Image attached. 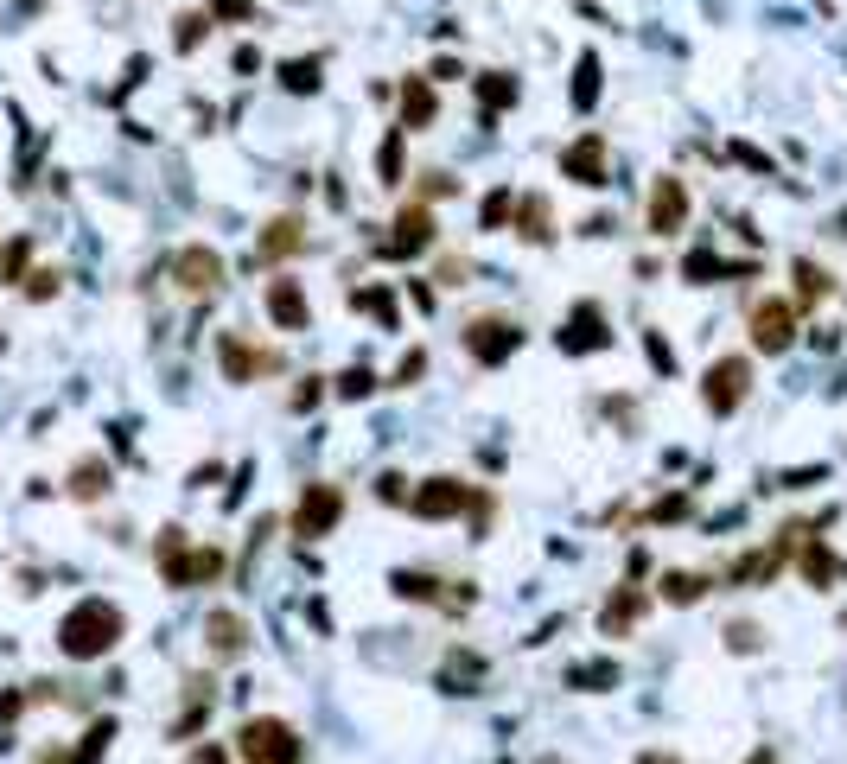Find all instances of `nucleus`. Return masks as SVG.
I'll return each mask as SVG.
<instances>
[{
    "mask_svg": "<svg viewBox=\"0 0 847 764\" xmlns=\"http://www.w3.org/2000/svg\"><path fill=\"white\" fill-rule=\"evenodd\" d=\"M262 312H268V325L274 332H287V338H300V332H313V300H306V281L300 274H274V281H262Z\"/></svg>",
    "mask_w": 847,
    "mask_h": 764,
    "instance_id": "obj_13",
    "label": "nucleus"
},
{
    "mask_svg": "<svg viewBox=\"0 0 847 764\" xmlns=\"http://www.w3.org/2000/svg\"><path fill=\"white\" fill-rule=\"evenodd\" d=\"M434 198H440V204L459 198V179H453V172H440V166H427L421 185H414V204H434Z\"/></svg>",
    "mask_w": 847,
    "mask_h": 764,
    "instance_id": "obj_42",
    "label": "nucleus"
},
{
    "mask_svg": "<svg viewBox=\"0 0 847 764\" xmlns=\"http://www.w3.org/2000/svg\"><path fill=\"white\" fill-rule=\"evenodd\" d=\"M561 357H593V351H612V319H605V306L599 300H574L567 306V319H561Z\"/></svg>",
    "mask_w": 847,
    "mask_h": 764,
    "instance_id": "obj_14",
    "label": "nucleus"
},
{
    "mask_svg": "<svg viewBox=\"0 0 847 764\" xmlns=\"http://www.w3.org/2000/svg\"><path fill=\"white\" fill-rule=\"evenodd\" d=\"M395 109H402V115H395V128H402V134H427V128L440 121V90L427 83V71H421V77H402Z\"/></svg>",
    "mask_w": 847,
    "mask_h": 764,
    "instance_id": "obj_18",
    "label": "nucleus"
},
{
    "mask_svg": "<svg viewBox=\"0 0 847 764\" xmlns=\"http://www.w3.org/2000/svg\"><path fill=\"white\" fill-rule=\"evenodd\" d=\"M465 523H472V542H484L491 535V523H497V497L478 484V497H472V510H465Z\"/></svg>",
    "mask_w": 847,
    "mask_h": 764,
    "instance_id": "obj_44",
    "label": "nucleus"
},
{
    "mask_svg": "<svg viewBox=\"0 0 847 764\" xmlns=\"http://www.w3.org/2000/svg\"><path fill=\"white\" fill-rule=\"evenodd\" d=\"M64 491H71L77 503H102V497H109V465H102V459H77L71 478H64Z\"/></svg>",
    "mask_w": 847,
    "mask_h": 764,
    "instance_id": "obj_32",
    "label": "nucleus"
},
{
    "mask_svg": "<svg viewBox=\"0 0 847 764\" xmlns=\"http://www.w3.org/2000/svg\"><path fill=\"white\" fill-rule=\"evenodd\" d=\"M376 389H383V376H376V370H363V363H351V370H338V376H332V395H338V402H370Z\"/></svg>",
    "mask_w": 847,
    "mask_h": 764,
    "instance_id": "obj_34",
    "label": "nucleus"
},
{
    "mask_svg": "<svg viewBox=\"0 0 847 764\" xmlns=\"http://www.w3.org/2000/svg\"><path fill=\"white\" fill-rule=\"evenodd\" d=\"M440 242V217H434V204H402L389 223V236H376V255L383 262H414V255H427Z\"/></svg>",
    "mask_w": 847,
    "mask_h": 764,
    "instance_id": "obj_8",
    "label": "nucleus"
},
{
    "mask_svg": "<svg viewBox=\"0 0 847 764\" xmlns=\"http://www.w3.org/2000/svg\"><path fill=\"white\" fill-rule=\"evenodd\" d=\"M828 478V465H803V472H784L777 478V491H809V484H822Z\"/></svg>",
    "mask_w": 847,
    "mask_h": 764,
    "instance_id": "obj_51",
    "label": "nucleus"
},
{
    "mask_svg": "<svg viewBox=\"0 0 847 764\" xmlns=\"http://www.w3.org/2000/svg\"><path fill=\"white\" fill-rule=\"evenodd\" d=\"M644 351H650V370L656 376H676V351H669L663 332H644Z\"/></svg>",
    "mask_w": 847,
    "mask_h": 764,
    "instance_id": "obj_48",
    "label": "nucleus"
},
{
    "mask_svg": "<svg viewBox=\"0 0 847 764\" xmlns=\"http://www.w3.org/2000/svg\"><path fill=\"white\" fill-rule=\"evenodd\" d=\"M153 567H160V580L172 586V593H185V573H192V535H185L179 523H166L160 535H153Z\"/></svg>",
    "mask_w": 847,
    "mask_h": 764,
    "instance_id": "obj_23",
    "label": "nucleus"
},
{
    "mask_svg": "<svg viewBox=\"0 0 847 764\" xmlns=\"http://www.w3.org/2000/svg\"><path fill=\"white\" fill-rule=\"evenodd\" d=\"M555 166H561V179H567V185H580V191L612 185V153H605V141H599L593 128H580L574 141L561 147V160H555Z\"/></svg>",
    "mask_w": 847,
    "mask_h": 764,
    "instance_id": "obj_15",
    "label": "nucleus"
},
{
    "mask_svg": "<svg viewBox=\"0 0 847 764\" xmlns=\"http://www.w3.org/2000/svg\"><path fill=\"white\" fill-rule=\"evenodd\" d=\"M510 236L516 242H555V204L542 198V191H516V217H510Z\"/></svg>",
    "mask_w": 847,
    "mask_h": 764,
    "instance_id": "obj_24",
    "label": "nucleus"
},
{
    "mask_svg": "<svg viewBox=\"0 0 847 764\" xmlns=\"http://www.w3.org/2000/svg\"><path fill=\"white\" fill-rule=\"evenodd\" d=\"M109 739H115V720H96L90 733L77 739V758L71 764H102V758H109Z\"/></svg>",
    "mask_w": 847,
    "mask_h": 764,
    "instance_id": "obj_41",
    "label": "nucleus"
},
{
    "mask_svg": "<svg viewBox=\"0 0 847 764\" xmlns=\"http://www.w3.org/2000/svg\"><path fill=\"white\" fill-rule=\"evenodd\" d=\"M599 96H605V64H599V51L586 45L580 58H574V83H567V102H574V115H593V109H599Z\"/></svg>",
    "mask_w": 847,
    "mask_h": 764,
    "instance_id": "obj_25",
    "label": "nucleus"
},
{
    "mask_svg": "<svg viewBox=\"0 0 847 764\" xmlns=\"http://www.w3.org/2000/svg\"><path fill=\"white\" fill-rule=\"evenodd\" d=\"M682 281L688 287H720V281H758V262H720L707 242H695V249L682 255Z\"/></svg>",
    "mask_w": 847,
    "mask_h": 764,
    "instance_id": "obj_21",
    "label": "nucleus"
},
{
    "mask_svg": "<svg viewBox=\"0 0 847 764\" xmlns=\"http://www.w3.org/2000/svg\"><path fill=\"white\" fill-rule=\"evenodd\" d=\"M26 701H32V694H0V720H13V714H20Z\"/></svg>",
    "mask_w": 847,
    "mask_h": 764,
    "instance_id": "obj_55",
    "label": "nucleus"
},
{
    "mask_svg": "<svg viewBox=\"0 0 847 764\" xmlns=\"http://www.w3.org/2000/svg\"><path fill=\"white\" fill-rule=\"evenodd\" d=\"M637 764H682L676 752H637Z\"/></svg>",
    "mask_w": 847,
    "mask_h": 764,
    "instance_id": "obj_56",
    "label": "nucleus"
},
{
    "mask_svg": "<svg viewBox=\"0 0 847 764\" xmlns=\"http://www.w3.org/2000/svg\"><path fill=\"white\" fill-rule=\"evenodd\" d=\"M408 491H414V478H402V472H376V503H395V510H408Z\"/></svg>",
    "mask_w": 847,
    "mask_h": 764,
    "instance_id": "obj_46",
    "label": "nucleus"
},
{
    "mask_svg": "<svg viewBox=\"0 0 847 764\" xmlns=\"http://www.w3.org/2000/svg\"><path fill=\"white\" fill-rule=\"evenodd\" d=\"M472 497H478V484H465L453 472H434V478H421L408 491V510L421 516V523H453V516L472 510Z\"/></svg>",
    "mask_w": 847,
    "mask_h": 764,
    "instance_id": "obj_12",
    "label": "nucleus"
},
{
    "mask_svg": "<svg viewBox=\"0 0 847 764\" xmlns=\"http://www.w3.org/2000/svg\"><path fill=\"white\" fill-rule=\"evenodd\" d=\"M733 160H739V166H758V172H771V160H765V153H758V147H746V141L733 147Z\"/></svg>",
    "mask_w": 847,
    "mask_h": 764,
    "instance_id": "obj_54",
    "label": "nucleus"
},
{
    "mask_svg": "<svg viewBox=\"0 0 847 764\" xmlns=\"http://www.w3.org/2000/svg\"><path fill=\"white\" fill-rule=\"evenodd\" d=\"M281 363H287V357L274 351V344H255L249 332H217V370H223V382H236V389H249V382L274 376Z\"/></svg>",
    "mask_w": 847,
    "mask_h": 764,
    "instance_id": "obj_9",
    "label": "nucleus"
},
{
    "mask_svg": "<svg viewBox=\"0 0 847 764\" xmlns=\"http://www.w3.org/2000/svg\"><path fill=\"white\" fill-rule=\"evenodd\" d=\"M688 223H695V191H688V179L682 172H656L650 191H644V230L676 242Z\"/></svg>",
    "mask_w": 847,
    "mask_h": 764,
    "instance_id": "obj_6",
    "label": "nucleus"
},
{
    "mask_svg": "<svg viewBox=\"0 0 847 764\" xmlns=\"http://www.w3.org/2000/svg\"><path fill=\"white\" fill-rule=\"evenodd\" d=\"M185 764H236V745H223V739H198Z\"/></svg>",
    "mask_w": 847,
    "mask_h": 764,
    "instance_id": "obj_49",
    "label": "nucleus"
},
{
    "mask_svg": "<svg viewBox=\"0 0 847 764\" xmlns=\"http://www.w3.org/2000/svg\"><path fill=\"white\" fill-rule=\"evenodd\" d=\"M325 395H332V382H325V376H300V382H293V395H287V408L293 414H313Z\"/></svg>",
    "mask_w": 847,
    "mask_h": 764,
    "instance_id": "obj_43",
    "label": "nucleus"
},
{
    "mask_svg": "<svg viewBox=\"0 0 847 764\" xmlns=\"http://www.w3.org/2000/svg\"><path fill=\"white\" fill-rule=\"evenodd\" d=\"M58 281H64L58 268H39V274H26V281H20V293H26V300H51V293H58Z\"/></svg>",
    "mask_w": 847,
    "mask_h": 764,
    "instance_id": "obj_50",
    "label": "nucleus"
},
{
    "mask_svg": "<svg viewBox=\"0 0 847 764\" xmlns=\"http://www.w3.org/2000/svg\"><path fill=\"white\" fill-rule=\"evenodd\" d=\"M790 567H797V580L809 586V593H841V586H847V554L828 548L822 535H809V542L790 554Z\"/></svg>",
    "mask_w": 847,
    "mask_h": 764,
    "instance_id": "obj_16",
    "label": "nucleus"
},
{
    "mask_svg": "<svg viewBox=\"0 0 847 764\" xmlns=\"http://www.w3.org/2000/svg\"><path fill=\"white\" fill-rule=\"evenodd\" d=\"M376 185H383V191L408 185V134L402 128H389L383 141H376Z\"/></svg>",
    "mask_w": 847,
    "mask_h": 764,
    "instance_id": "obj_30",
    "label": "nucleus"
},
{
    "mask_svg": "<svg viewBox=\"0 0 847 764\" xmlns=\"http://www.w3.org/2000/svg\"><path fill=\"white\" fill-rule=\"evenodd\" d=\"M459 344H465V357H472L478 370H497V363H510L529 344V332L510 319V312H472L465 332H459Z\"/></svg>",
    "mask_w": 847,
    "mask_h": 764,
    "instance_id": "obj_5",
    "label": "nucleus"
},
{
    "mask_svg": "<svg viewBox=\"0 0 847 764\" xmlns=\"http://www.w3.org/2000/svg\"><path fill=\"white\" fill-rule=\"evenodd\" d=\"M567 688H580V694L618 688V663H574V669H567Z\"/></svg>",
    "mask_w": 847,
    "mask_h": 764,
    "instance_id": "obj_35",
    "label": "nucleus"
},
{
    "mask_svg": "<svg viewBox=\"0 0 847 764\" xmlns=\"http://www.w3.org/2000/svg\"><path fill=\"white\" fill-rule=\"evenodd\" d=\"M236 758L242 764H306V739L287 714H249L236 726Z\"/></svg>",
    "mask_w": 847,
    "mask_h": 764,
    "instance_id": "obj_2",
    "label": "nucleus"
},
{
    "mask_svg": "<svg viewBox=\"0 0 847 764\" xmlns=\"http://www.w3.org/2000/svg\"><path fill=\"white\" fill-rule=\"evenodd\" d=\"M121 637H128V612L115 599H77L71 612L58 618V650L71 663H102Z\"/></svg>",
    "mask_w": 847,
    "mask_h": 764,
    "instance_id": "obj_1",
    "label": "nucleus"
},
{
    "mask_svg": "<svg viewBox=\"0 0 847 764\" xmlns=\"http://www.w3.org/2000/svg\"><path fill=\"white\" fill-rule=\"evenodd\" d=\"M211 26H217V20H211L204 7H198V13H179V20H172V45H179V51H198L204 39H211Z\"/></svg>",
    "mask_w": 847,
    "mask_h": 764,
    "instance_id": "obj_37",
    "label": "nucleus"
},
{
    "mask_svg": "<svg viewBox=\"0 0 847 764\" xmlns=\"http://www.w3.org/2000/svg\"><path fill=\"white\" fill-rule=\"evenodd\" d=\"M459 77H465L459 58H434V64H427V83H459Z\"/></svg>",
    "mask_w": 847,
    "mask_h": 764,
    "instance_id": "obj_53",
    "label": "nucleus"
},
{
    "mask_svg": "<svg viewBox=\"0 0 847 764\" xmlns=\"http://www.w3.org/2000/svg\"><path fill=\"white\" fill-rule=\"evenodd\" d=\"M389 593L408 599V605H427V612H453V618L478 605L472 580H446V573H434V567H395L389 573Z\"/></svg>",
    "mask_w": 847,
    "mask_h": 764,
    "instance_id": "obj_3",
    "label": "nucleus"
},
{
    "mask_svg": "<svg viewBox=\"0 0 847 764\" xmlns=\"http://www.w3.org/2000/svg\"><path fill=\"white\" fill-rule=\"evenodd\" d=\"M790 281H797V293H790V300H797V312L822 306L828 293H835V274H828L822 262H809V255H797V262H790Z\"/></svg>",
    "mask_w": 847,
    "mask_h": 764,
    "instance_id": "obj_29",
    "label": "nucleus"
},
{
    "mask_svg": "<svg viewBox=\"0 0 847 764\" xmlns=\"http://www.w3.org/2000/svg\"><path fill=\"white\" fill-rule=\"evenodd\" d=\"M26 268H32V236H13L7 249H0V281H7V287H20V281H26Z\"/></svg>",
    "mask_w": 847,
    "mask_h": 764,
    "instance_id": "obj_39",
    "label": "nucleus"
},
{
    "mask_svg": "<svg viewBox=\"0 0 847 764\" xmlns=\"http://www.w3.org/2000/svg\"><path fill=\"white\" fill-rule=\"evenodd\" d=\"M472 90H478V115H491V121H497V115H510L516 102H523V83H516L510 71H478V77H472Z\"/></svg>",
    "mask_w": 847,
    "mask_h": 764,
    "instance_id": "obj_27",
    "label": "nucleus"
},
{
    "mask_svg": "<svg viewBox=\"0 0 847 764\" xmlns=\"http://www.w3.org/2000/svg\"><path fill=\"white\" fill-rule=\"evenodd\" d=\"M274 77H281L287 96H319L325 90V58H319V51H313V58H287Z\"/></svg>",
    "mask_w": 847,
    "mask_h": 764,
    "instance_id": "obj_31",
    "label": "nucleus"
},
{
    "mask_svg": "<svg viewBox=\"0 0 847 764\" xmlns=\"http://www.w3.org/2000/svg\"><path fill=\"white\" fill-rule=\"evenodd\" d=\"M351 312L363 319H376L383 332H402V300H395L389 281H370V287H351Z\"/></svg>",
    "mask_w": 847,
    "mask_h": 764,
    "instance_id": "obj_26",
    "label": "nucleus"
},
{
    "mask_svg": "<svg viewBox=\"0 0 847 764\" xmlns=\"http://www.w3.org/2000/svg\"><path fill=\"white\" fill-rule=\"evenodd\" d=\"M841 631H847V612H841Z\"/></svg>",
    "mask_w": 847,
    "mask_h": 764,
    "instance_id": "obj_57",
    "label": "nucleus"
},
{
    "mask_svg": "<svg viewBox=\"0 0 847 764\" xmlns=\"http://www.w3.org/2000/svg\"><path fill=\"white\" fill-rule=\"evenodd\" d=\"M752 382H758V370H752V357H746V351L714 357V363L701 370V408L714 414V421H733V414L752 402Z\"/></svg>",
    "mask_w": 847,
    "mask_h": 764,
    "instance_id": "obj_4",
    "label": "nucleus"
},
{
    "mask_svg": "<svg viewBox=\"0 0 847 764\" xmlns=\"http://www.w3.org/2000/svg\"><path fill=\"white\" fill-rule=\"evenodd\" d=\"M166 274H172V287H179L185 300H211V293L230 281V268H223V255L211 242H185V249L166 262Z\"/></svg>",
    "mask_w": 847,
    "mask_h": 764,
    "instance_id": "obj_11",
    "label": "nucleus"
},
{
    "mask_svg": "<svg viewBox=\"0 0 847 764\" xmlns=\"http://www.w3.org/2000/svg\"><path fill=\"white\" fill-rule=\"evenodd\" d=\"M605 414H612V421L625 427V433L637 427V402H631V395H605Z\"/></svg>",
    "mask_w": 847,
    "mask_h": 764,
    "instance_id": "obj_52",
    "label": "nucleus"
},
{
    "mask_svg": "<svg viewBox=\"0 0 847 764\" xmlns=\"http://www.w3.org/2000/svg\"><path fill=\"white\" fill-rule=\"evenodd\" d=\"M797 325H803L797 300H784V293H771V300H752V319H746L752 351H758V357H784L790 344H797Z\"/></svg>",
    "mask_w": 847,
    "mask_h": 764,
    "instance_id": "obj_10",
    "label": "nucleus"
},
{
    "mask_svg": "<svg viewBox=\"0 0 847 764\" xmlns=\"http://www.w3.org/2000/svg\"><path fill=\"white\" fill-rule=\"evenodd\" d=\"M421 376H427V351H421V344H414V351H408L402 363H395V376H389V389H414V382H421Z\"/></svg>",
    "mask_w": 847,
    "mask_h": 764,
    "instance_id": "obj_47",
    "label": "nucleus"
},
{
    "mask_svg": "<svg viewBox=\"0 0 847 764\" xmlns=\"http://www.w3.org/2000/svg\"><path fill=\"white\" fill-rule=\"evenodd\" d=\"M650 618V593L637 580H625V586H612V599L599 605V631L605 637H618V644H625V637H637V624Z\"/></svg>",
    "mask_w": 847,
    "mask_h": 764,
    "instance_id": "obj_17",
    "label": "nucleus"
},
{
    "mask_svg": "<svg viewBox=\"0 0 847 764\" xmlns=\"http://www.w3.org/2000/svg\"><path fill=\"white\" fill-rule=\"evenodd\" d=\"M510 217H516V191H510V185H497L491 198L478 204V230H510Z\"/></svg>",
    "mask_w": 847,
    "mask_h": 764,
    "instance_id": "obj_36",
    "label": "nucleus"
},
{
    "mask_svg": "<svg viewBox=\"0 0 847 764\" xmlns=\"http://www.w3.org/2000/svg\"><path fill=\"white\" fill-rule=\"evenodd\" d=\"M204 650H211V663H236V656L249 650V618L230 612V605H217V612L204 618Z\"/></svg>",
    "mask_w": 847,
    "mask_h": 764,
    "instance_id": "obj_22",
    "label": "nucleus"
},
{
    "mask_svg": "<svg viewBox=\"0 0 847 764\" xmlns=\"http://www.w3.org/2000/svg\"><path fill=\"white\" fill-rule=\"evenodd\" d=\"M434 682L446 688V694H478L484 682H491V656H478L472 644H453L440 656V669H434Z\"/></svg>",
    "mask_w": 847,
    "mask_h": 764,
    "instance_id": "obj_19",
    "label": "nucleus"
},
{
    "mask_svg": "<svg viewBox=\"0 0 847 764\" xmlns=\"http://www.w3.org/2000/svg\"><path fill=\"white\" fill-rule=\"evenodd\" d=\"M707 593H714V573H695V567H669L663 586H656V599H663V605H682V612H688V605H701Z\"/></svg>",
    "mask_w": 847,
    "mask_h": 764,
    "instance_id": "obj_28",
    "label": "nucleus"
},
{
    "mask_svg": "<svg viewBox=\"0 0 847 764\" xmlns=\"http://www.w3.org/2000/svg\"><path fill=\"white\" fill-rule=\"evenodd\" d=\"M720 637H726V650H733V656H758V650H765V631H758L752 618H726Z\"/></svg>",
    "mask_w": 847,
    "mask_h": 764,
    "instance_id": "obj_40",
    "label": "nucleus"
},
{
    "mask_svg": "<svg viewBox=\"0 0 847 764\" xmlns=\"http://www.w3.org/2000/svg\"><path fill=\"white\" fill-rule=\"evenodd\" d=\"M204 13L223 20V26H249L255 20V0H204Z\"/></svg>",
    "mask_w": 847,
    "mask_h": 764,
    "instance_id": "obj_45",
    "label": "nucleus"
},
{
    "mask_svg": "<svg viewBox=\"0 0 847 764\" xmlns=\"http://www.w3.org/2000/svg\"><path fill=\"white\" fill-rule=\"evenodd\" d=\"M300 249H306V217H293V211H274V217L262 223V236H255V255H262L268 268L293 262Z\"/></svg>",
    "mask_w": 847,
    "mask_h": 764,
    "instance_id": "obj_20",
    "label": "nucleus"
},
{
    "mask_svg": "<svg viewBox=\"0 0 847 764\" xmlns=\"http://www.w3.org/2000/svg\"><path fill=\"white\" fill-rule=\"evenodd\" d=\"M688 516H695V484H688V491L656 497L650 510H644V523H650V529H676V523H688Z\"/></svg>",
    "mask_w": 847,
    "mask_h": 764,
    "instance_id": "obj_33",
    "label": "nucleus"
},
{
    "mask_svg": "<svg viewBox=\"0 0 847 764\" xmlns=\"http://www.w3.org/2000/svg\"><path fill=\"white\" fill-rule=\"evenodd\" d=\"M223 567H230V554H223V548H192V573H185V586H217Z\"/></svg>",
    "mask_w": 847,
    "mask_h": 764,
    "instance_id": "obj_38",
    "label": "nucleus"
},
{
    "mask_svg": "<svg viewBox=\"0 0 847 764\" xmlns=\"http://www.w3.org/2000/svg\"><path fill=\"white\" fill-rule=\"evenodd\" d=\"M344 510H351V497H344V484H332V478H313V484H306V491H300V503H293L287 529L300 535V542H325V535H338Z\"/></svg>",
    "mask_w": 847,
    "mask_h": 764,
    "instance_id": "obj_7",
    "label": "nucleus"
}]
</instances>
